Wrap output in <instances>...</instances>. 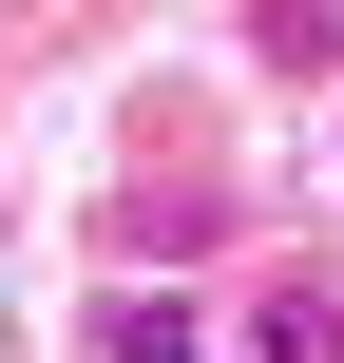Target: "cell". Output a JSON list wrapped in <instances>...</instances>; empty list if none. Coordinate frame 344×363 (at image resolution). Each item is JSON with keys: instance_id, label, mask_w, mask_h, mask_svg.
<instances>
[{"instance_id": "7a4b0ae2", "label": "cell", "mask_w": 344, "mask_h": 363, "mask_svg": "<svg viewBox=\"0 0 344 363\" xmlns=\"http://www.w3.org/2000/svg\"><path fill=\"white\" fill-rule=\"evenodd\" d=\"M96 363H211V325H192L172 287H115V306H96Z\"/></svg>"}, {"instance_id": "6da1fadb", "label": "cell", "mask_w": 344, "mask_h": 363, "mask_svg": "<svg viewBox=\"0 0 344 363\" xmlns=\"http://www.w3.org/2000/svg\"><path fill=\"white\" fill-rule=\"evenodd\" d=\"M249 363H344V287L326 268H287V287L249 306Z\"/></svg>"}]
</instances>
